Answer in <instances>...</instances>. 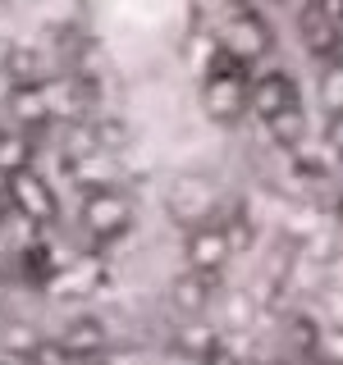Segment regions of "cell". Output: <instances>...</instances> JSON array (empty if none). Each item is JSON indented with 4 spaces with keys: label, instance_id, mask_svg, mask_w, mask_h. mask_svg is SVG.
Instances as JSON below:
<instances>
[{
    "label": "cell",
    "instance_id": "obj_11",
    "mask_svg": "<svg viewBox=\"0 0 343 365\" xmlns=\"http://www.w3.org/2000/svg\"><path fill=\"white\" fill-rule=\"evenodd\" d=\"M266 137L279 146V151H302L307 137H312L307 106H297V110H289V114H279V119H270V123H266Z\"/></svg>",
    "mask_w": 343,
    "mask_h": 365
},
{
    "label": "cell",
    "instance_id": "obj_1",
    "mask_svg": "<svg viewBox=\"0 0 343 365\" xmlns=\"http://www.w3.org/2000/svg\"><path fill=\"white\" fill-rule=\"evenodd\" d=\"M252 78H257V68L229 60V55L215 46L211 60L202 64L197 73V106L211 123H220V128H234V123L252 119Z\"/></svg>",
    "mask_w": 343,
    "mask_h": 365
},
{
    "label": "cell",
    "instance_id": "obj_12",
    "mask_svg": "<svg viewBox=\"0 0 343 365\" xmlns=\"http://www.w3.org/2000/svg\"><path fill=\"white\" fill-rule=\"evenodd\" d=\"M64 347L69 351H101V347H106V329H101V319H74Z\"/></svg>",
    "mask_w": 343,
    "mask_h": 365
},
{
    "label": "cell",
    "instance_id": "obj_6",
    "mask_svg": "<svg viewBox=\"0 0 343 365\" xmlns=\"http://www.w3.org/2000/svg\"><path fill=\"white\" fill-rule=\"evenodd\" d=\"M297 106H302V87H297L289 68H257V78H252V119L261 128Z\"/></svg>",
    "mask_w": 343,
    "mask_h": 365
},
{
    "label": "cell",
    "instance_id": "obj_2",
    "mask_svg": "<svg viewBox=\"0 0 343 365\" xmlns=\"http://www.w3.org/2000/svg\"><path fill=\"white\" fill-rule=\"evenodd\" d=\"M165 205L169 224L179 228V233H188V228H202V224H215L229 215V201L220 192V178L215 174H202V169H188V174H174L165 187Z\"/></svg>",
    "mask_w": 343,
    "mask_h": 365
},
{
    "label": "cell",
    "instance_id": "obj_5",
    "mask_svg": "<svg viewBox=\"0 0 343 365\" xmlns=\"http://www.w3.org/2000/svg\"><path fill=\"white\" fill-rule=\"evenodd\" d=\"M179 256H183V269H188V274H202V279L220 283L224 269H229V260H234L238 251H234V242H229L224 220H215V224L188 228L183 242H179Z\"/></svg>",
    "mask_w": 343,
    "mask_h": 365
},
{
    "label": "cell",
    "instance_id": "obj_15",
    "mask_svg": "<svg viewBox=\"0 0 343 365\" xmlns=\"http://www.w3.org/2000/svg\"><path fill=\"white\" fill-rule=\"evenodd\" d=\"M334 228H339V233H343V187L334 192Z\"/></svg>",
    "mask_w": 343,
    "mask_h": 365
},
{
    "label": "cell",
    "instance_id": "obj_10",
    "mask_svg": "<svg viewBox=\"0 0 343 365\" xmlns=\"http://www.w3.org/2000/svg\"><path fill=\"white\" fill-rule=\"evenodd\" d=\"M32 169V137L23 128H0V178L14 182Z\"/></svg>",
    "mask_w": 343,
    "mask_h": 365
},
{
    "label": "cell",
    "instance_id": "obj_9",
    "mask_svg": "<svg viewBox=\"0 0 343 365\" xmlns=\"http://www.w3.org/2000/svg\"><path fill=\"white\" fill-rule=\"evenodd\" d=\"M220 302V283L215 279H202V274H174V283H169V311L179 319H206L211 315V306Z\"/></svg>",
    "mask_w": 343,
    "mask_h": 365
},
{
    "label": "cell",
    "instance_id": "obj_8",
    "mask_svg": "<svg viewBox=\"0 0 343 365\" xmlns=\"http://www.w3.org/2000/svg\"><path fill=\"white\" fill-rule=\"evenodd\" d=\"M9 201H14V210L32 224H51L55 215H60V197H55V187L37 169H28V174H19L9 182Z\"/></svg>",
    "mask_w": 343,
    "mask_h": 365
},
{
    "label": "cell",
    "instance_id": "obj_13",
    "mask_svg": "<svg viewBox=\"0 0 343 365\" xmlns=\"http://www.w3.org/2000/svg\"><path fill=\"white\" fill-rule=\"evenodd\" d=\"M320 106H325V114L343 110V60H325V73H320Z\"/></svg>",
    "mask_w": 343,
    "mask_h": 365
},
{
    "label": "cell",
    "instance_id": "obj_3",
    "mask_svg": "<svg viewBox=\"0 0 343 365\" xmlns=\"http://www.w3.org/2000/svg\"><path fill=\"white\" fill-rule=\"evenodd\" d=\"M78 220H83V233L96 247H110V242H119V237L133 233V224H137V197L124 187V182H96V187H83Z\"/></svg>",
    "mask_w": 343,
    "mask_h": 365
},
{
    "label": "cell",
    "instance_id": "obj_14",
    "mask_svg": "<svg viewBox=\"0 0 343 365\" xmlns=\"http://www.w3.org/2000/svg\"><path fill=\"white\" fill-rule=\"evenodd\" d=\"M320 137H325V151H334L343 160V110L325 114V128H320Z\"/></svg>",
    "mask_w": 343,
    "mask_h": 365
},
{
    "label": "cell",
    "instance_id": "obj_4",
    "mask_svg": "<svg viewBox=\"0 0 343 365\" xmlns=\"http://www.w3.org/2000/svg\"><path fill=\"white\" fill-rule=\"evenodd\" d=\"M215 46H220L229 60H238L247 68H261V60L274 51V28H270V19L261 14L257 5L229 9L224 23H220V32H215Z\"/></svg>",
    "mask_w": 343,
    "mask_h": 365
},
{
    "label": "cell",
    "instance_id": "obj_7",
    "mask_svg": "<svg viewBox=\"0 0 343 365\" xmlns=\"http://www.w3.org/2000/svg\"><path fill=\"white\" fill-rule=\"evenodd\" d=\"M297 37H302L307 55H316V60H334L339 41H343V23L334 14H325L316 0H307V5L297 9Z\"/></svg>",
    "mask_w": 343,
    "mask_h": 365
}]
</instances>
